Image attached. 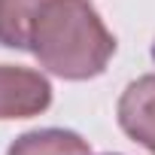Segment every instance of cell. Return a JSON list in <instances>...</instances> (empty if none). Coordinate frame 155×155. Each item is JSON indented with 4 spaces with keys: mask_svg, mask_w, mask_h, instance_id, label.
Segmentation results:
<instances>
[{
    "mask_svg": "<svg viewBox=\"0 0 155 155\" xmlns=\"http://www.w3.org/2000/svg\"><path fill=\"white\" fill-rule=\"evenodd\" d=\"M6 155H91V146L67 128H37L15 137Z\"/></svg>",
    "mask_w": 155,
    "mask_h": 155,
    "instance_id": "277c9868",
    "label": "cell"
},
{
    "mask_svg": "<svg viewBox=\"0 0 155 155\" xmlns=\"http://www.w3.org/2000/svg\"><path fill=\"white\" fill-rule=\"evenodd\" d=\"M52 107V82L40 70L0 64V119H34Z\"/></svg>",
    "mask_w": 155,
    "mask_h": 155,
    "instance_id": "7a4b0ae2",
    "label": "cell"
},
{
    "mask_svg": "<svg viewBox=\"0 0 155 155\" xmlns=\"http://www.w3.org/2000/svg\"><path fill=\"white\" fill-rule=\"evenodd\" d=\"M119 128L140 143L149 155H155V73H146L140 79L128 82L116 107Z\"/></svg>",
    "mask_w": 155,
    "mask_h": 155,
    "instance_id": "3957f363",
    "label": "cell"
},
{
    "mask_svg": "<svg viewBox=\"0 0 155 155\" xmlns=\"http://www.w3.org/2000/svg\"><path fill=\"white\" fill-rule=\"evenodd\" d=\"M40 67L70 82L101 76L116 55V37L91 0H46L31 28V49Z\"/></svg>",
    "mask_w": 155,
    "mask_h": 155,
    "instance_id": "6da1fadb",
    "label": "cell"
},
{
    "mask_svg": "<svg viewBox=\"0 0 155 155\" xmlns=\"http://www.w3.org/2000/svg\"><path fill=\"white\" fill-rule=\"evenodd\" d=\"M46 0H0V46L3 49H31V28Z\"/></svg>",
    "mask_w": 155,
    "mask_h": 155,
    "instance_id": "5b68a950",
    "label": "cell"
},
{
    "mask_svg": "<svg viewBox=\"0 0 155 155\" xmlns=\"http://www.w3.org/2000/svg\"><path fill=\"white\" fill-rule=\"evenodd\" d=\"M104 155H119V152H104Z\"/></svg>",
    "mask_w": 155,
    "mask_h": 155,
    "instance_id": "8992f818",
    "label": "cell"
}]
</instances>
